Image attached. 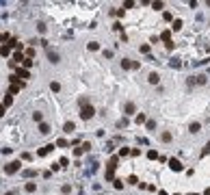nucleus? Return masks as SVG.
<instances>
[{"instance_id": "6e6d98bb", "label": "nucleus", "mask_w": 210, "mask_h": 195, "mask_svg": "<svg viewBox=\"0 0 210 195\" xmlns=\"http://www.w3.org/2000/svg\"><path fill=\"white\" fill-rule=\"evenodd\" d=\"M4 113H7V106H2V104H0V117H2Z\"/></svg>"}, {"instance_id": "393cba45", "label": "nucleus", "mask_w": 210, "mask_h": 195, "mask_svg": "<svg viewBox=\"0 0 210 195\" xmlns=\"http://www.w3.org/2000/svg\"><path fill=\"white\" fill-rule=\"evenodd\" d=\"M145 156H147L150 160H158V156H160V154H158V150H147V154H145Z\"/></svg>"}, {"instance_id": "20e7f679", "label": "nucleus", "mask_w": 210, "mask_h": 195, "mask_svg": "<svg viewBox=\"0 0 210 195\" xmlns=\"http://www.w3.org/2000/svg\"><path fill=\"white\" fill-rule=\"evenodd\" d=\"M139 111H136V104L132 102V100H128V102H124V117H134Z\"/></svg>"}, {"instance_id": "f257e3e1", "label": "nucleus", "mask_w": 210, "mask_h": 195, "mask_svg": "<svg viewBox=\"0 0 210 195\" xmlns=\"http://www.w3.org/2000/svg\"><path fill=\"white\" fill-rule=\"evenodd\" d=\"M119 67H122L124 72H134V69H141V61H132L130 56H124V59L119 61Z\"/></svg>"}, {"instance_id": "0eeeda50", "label": "nucleus", "mask_w": 210, "mask_h": 195, "mask_svg": "<svg viewBox=\"0 0 210 195\" xmlns=\"http://www.w3.org/2000/svg\"><path fill=\"white\" fill-rule=\"evenodd\" d=\"M45 56H48V61H50L52 65H59V63H61V54H59L56 50H50V48H48Z\"/></svg>"}, {"instance_id": "7ed1b4c3", "label": "nucleus", "mask_w": 210, "mask_h": 195, "mask_svg": "<svg viewBox=\"0 0 210 195\" xmlns=\"http://www.w3.org/2000/svg\"><path fill=\"white\" fill-rule=\"evenodd\" d=\"M17 171H22V160H9V163L4 165V174H7V176H13V174H17Z\"/></svg>"}, {"instance_id": "9b49d317", "label": "nucleus", "mask_w": 210, "mask_h": 195, "mask_svg": "<svg viewBox=\"0 0 210 195\" xmlns=\"http://www.w3.org/2000/svg\"><path fill=\"white\" fill-rule=\"evenodd\" d=\"M189 132H191V135H199V132H202V121H199V119L191 121V124H189Z\"/></svg>"}, {"instance_id": "680f3d73", "label": "nucleus", "mask_w": 210, "mask_h": 195, "mask_svg": "<svg viewBox=\"0 0 210 195\" xmlns=\"http://www.w3.org/2000/svg\"><path fill=\"white\" fill-rule=\"evenodd\" d=\"M173 195H182V193H173Z\"/></svg>"}, {"instance_id": "aec40b11", "label": "nucleus", "mask_w": 210, "mask_h": 195, "mask_svg": "<svg viewBox=\"0 0 210 195\" xmlns=\"http://www.w3.org/2000/svg\"><path fill=\"white\" fill-rule=\"evenodd\" d=\"M124 187H126V182H124L122 178H115V180H113V189H115V191H122Z\"/></svg>"}, {"instance_id": "13d9d810", "label": "nucleus", "mask_w": 210, "mask_h": 195, "mask_svg": "<svg viewBox=\"0 0 210 195\" xmlns=\"http://www.w3.org/2000/svg\"><path fill=\"white\" fill-rule=\"evenodd\" d=\"M158 195H169L167 191H163V189H160V191H158Z\"/></svg>"}, {"instance_id": "f704fd0d", "label": "nucleus", "mask_w": 210, "mask_h": 195, "mask_svg": "<svg viewBox=\"0 0 210 195\" xmlns=\"http://www.w3.org/2000/svg\"><path fill=\"white\" fill-rule=\"evenodd\" d=\"M61 193H63V195H69V193H72V184H69V182H65V184L61 187Z\"/></svg>"}, {"instance_id": "7c9ffc66", "label": "nucleus", "mask_w": 210, "mask_h": 195, "mask_svg": "<svg viewBox=\"0 0 210 195\" xmlns=\"http://www.w3.org/2000/svg\"><path fill=\"white\" fill-rule=\"evenodd\" d=\"M102 56H104V59L108 61V59H113V56H115V52H113L111 48H104V50H102Z\"/></svg>"}, {"instance_id": "dca6fc26", "label": "nucleus", "mask_w": 210, "mask_h": 195, "mask_svg": "<svg viewBox=\"0 0 210 195\" xmlns=\"http://www.w3.org/2000/svg\"><path fill=\"white\" fill-rule=\"evenodd\" d=\"M50 152H54V143H48V145H43L41 150H37V156H48Z\"/></svg>"}, {"instance_id": "58836bf2", "label": "nucleus", "mask_w": 210, "mask_h": 195, "mask_svg": "<svg viewBox=\"0 0 210 195\" xmlns=\"http://www.w3.org/2000/svg\"><path fill=\"white\" fill-rule=\"evenodd\" d=\"M163 20H165V22H173L175 17H173V15H171L169 11H163Z\"/></svg>"}, {"instance_id": "423d86ee", "label": "nucleus", "mask_w": 210, "mask_h": 195, "mask_svg": "<svg viewBox=\"0 0 210 195\" xmlns=\"http://www.w3.org/2000/svg\"><path fill=\"white\" fill-rule=\"evenodd\" d=\"M158 141L165 143V145H169V143L173 141V132H171V130H160V132H158Z\"/></svg>"}, {"instance_id": "1a4fd4ad", "label": "nucleus", "mask_w": 210, "mask_h": 195, "mask_svg": "<svg viewBox=\"0 0 210 195\" xmlns=\"http://www.w3.org/2000/svg\"><path fill=\"white\" fill-rule=\"evenodd\" d=\"M15 76H17V78L24 83V80H28V78H31V69H24V67L20 65V67L15 69Z\"/></svg>"}, {"instance_id": "052dcab7", "label": "nucleus", "mask_w": 210, "mask_h": 195, "mask_svg": "<svg viewBox=\"0 0 210 195\" xmlns=\"http://www.w3.org/2000/svg\"><path fill=\"white\" fill-rule=\"evenodd\" d=\"M186 195H202V193H186Z\"/></svg>"}, {"instance_id": "cd10ccee", "label": "nucleus", "mask_w": 210, "mask_h": 195, "mask_svg": "<svg viewBox=\"0 0 210 195\" xmlns=\"http://www.w3.org/2000/svg\"><path fill=\"white\" fill-rule=\"evenodd\" d=\"M150 7H152L154 11H165V2H160V0H158V2H152Z\"/></svg>"}, {"instance_id": "b1692460", "label": "nucleus", "mask_w": 210, "mask_h": 195, "mask_svg": "<svg viewBox=\"0 0 210 195\" xmlns=\"http://www.w3.org/2000/svg\"><path fill=\"white\" fill-rule=\"evenodd\" d=\"M50 91H52V93H59V91H61V83H59V80H52V83H50Z\"/></svg>"}, {"instance_id": "412c9836", "label": "nucleus", "mask_w": 210, "mask_h": 195, "mask_svg": "<svg viewBox=\"0 0 210 195\" xmlns=\"http://www.w3.org/2000/svg\"><path fill=\"white\" fill-rule=\"evenodd\" d=\"M130 152H132V150H130V147H128V145H124V147H119V152H117V156H119V158H128V156H130Z\"/></svg>"}, {"instance_id": "f8f14e48", "label": "nucleus", "mask_w": 210, "mask_h": 195, "mask_svg": "<svg viewBox=\"0 0 210 195\" xmlns=\"http://www.w3.org/2000/svg\"><path fill=\"white\" fill-rule=\"evenodd\" d=\"M20 176H22L24 180H33V178L37 176V169H33V167H28V169H22V171H20Z\"/></svg>"}, {"instance_id": "4d7b16f0", "label": "nucleus", "mask_w": 210, "mask_h": 195, "mask_svg": "<svg viewBox=\"0 0 210 195\" xmlns=\"http://www.w3.org/2000/svg\"><path fill=\"white\" fill-rule=\"evenodd\" d=\"M202 195H210V187H206V189L202 191Z\"/></svg>"}, {"instance_id": "5fc2aeb1", "label": "nucleus", "mask_w": 210, "mask_h": 195, "mask_svg": "<svg viewBox=\"0 0 210 195\" xmlns=\"http://www.w3.org/2000/svg\"><path fill=\"white\" fill-rule=\"evenodd\" d=\"M115 150V143H106V152H113Z\"/></svg>"}, {"instance_id": "72a5a7b5", "label": "nucleus", "mask_w": 210, "mask_h": 195, "mask_svg": "<svg viewBox=\"0 0 210 195\" xmlns=\"http://www.w3.org/2000/svg\"><path fill=\"white\" fill-rule=\"evenodd\" d=\"M208 154H210V139L206 141V145H204V150H202V154H199V156H202V158H206Z\"/></svg>"}, {"instance_id": "4468645a", "label": "nucleus", "mask_w": 210, "mask_h": 195, "mask_svg": "<svg viewBox=\"0 0 210 195\" xmlns=\"http://www.w3.org/2000/svg\"><path fill=\"white\" fill-rule=\"evenodd\" d=\"M63 132H65V135H74V132H76V124H74V121H65V124H63Z\"/></svg>"}, {"instance_id": "2f4dec72", "label": "nucleus", "mask_w": 210, "mask_h": 195, "mask_svg": "<svg viewBox=\"0 0 210 195\" xmlns=\"http://www.w3.org/2000/svg\"><path fill=\"white\" fill-rule=\"evenodd\" d=\"M150 50H152L150 44H141V46H139V52H141V54H150Z\"/></svg>"}, {"instance_id": "37998d69", "label": "nucleus", "mask_w": 210, "mask_h": 195, "mask_svg": "<svg viewBox=\"0 0 210 195\" xmlns=\"http://www.w3.org/2000/svg\"><path fill=\"white\" fill-rule=\"evenodd\" d=\"M165 48H167V52H173V50H175V41L171 39L169 44H165Z\"/></svg>"}, {"instance_id": "473e14b6", "label": "nucleus", "mask_w": 210, "mask_h": 195, "mask_svg": "<svg viewBox=\"0 0 210 195\" xmlns=\"http://www.w3.org/2000/svg\"><path fill=\"white\" fill-rule=\"evenodd\" d=\"M33 65H35V59H24V63H22V67H24V69H31Z\"/></svg>"}, {"instance_id": "c03bdc74", "label": "nucleus", "mask_w": 210, "mask_h": 195, "mask_svg": "<svg viewBox=\"0 0 210 195\" xmlns=\"http://www.w3.org/2000/svg\"><path fill=\"white\" fill-rule=\"evenodd\" d=\"M169 67H180V61H178V59H171V61H169Z\"/></svg>"}, {"instance_id": "603ef678", "label": "nucleus", "mask_w": 210, "mask_h": 195, "mask_svg": "<svg viewBox=\"0 0 210 195\" xmlns=\"http://www.w3.org/2000/svg\"><path fill=\"white\" fill-rule=\"evenodd\" d=\"M83 154H84V152L80 150V147H74V156H83Z\"/></svg>"}, {"instance_id": "5701e85b", "label": "nucleus", "mask_w": 210, "mask_h": 195, "mask_svg": "<svg viewBox=\"0 0 210 195\" xmlns=\"http://www.w3.org/2000/svg\"><path fill=\"white\" fill-rule=\"evenodd\" d=\"M87 50H89V52H98V50H100V41H89V44H87Z\"/></svg>"}, {"instance_id": "a19ab883", "label": "nucleus", "mask_w": 210, "mask_h": 195, "mask_svg": "<svg viewBox=\"0 0 210 195\" xmlns=\"http://www.w3.org/2000/svg\"><path fill=\"white\" fill-rule=\"evenodd\" d=\"M113 31H115V33H124V26H122V22H115V24H113Z\"/></svg>"}, {"instance_id": "6e6552de", "label": "nucleus", "mask_w": 210, "mask_h": 195, "mask_svg": "<svg viewBox=\"0 0 210 195\" xmlns=\"http://www.w3.org/2000/svg\"><path fill=\"white\" fill-rule=\"evenodd\" d=\"M147 83L154 85V87H158V85H160V74H158L156 69H152V72L147 74Z\"/></svg>"}, {"instance_id": "bf43d9fd", "label": "nucleus", "mask_w": 210, "mask_h": 195, "mask_svg": "<svg viewBox=\"0 0 210 195\" xmlns=\"http://www.w3.org/2000/svg\"><path fill=\"white\" fill-rule=\"evenodd\" d=\"M4 195H15V191H7V193H4Z\"/></svg>"}, {"instance_id": "ddd939ff", "label": "nucleus", "mask_w": 210, "mask_h": 195, "mask_svg": "<svg viewBox=\"0 0 210 195\" xmlns=\"http://www.w3.org/2000/svg\"><path fill=\"white\" fill-rule=\"evenodd\" d=\"M147 119H150V117H147L145 113H136V115H134V124H136V126H145Z\"/></svg>"}, {"instance_id": "c756f323", "label": "nucleus", "mask_w": 210, "mask_h": 195, "mask_svg": "<svg viewBox=\"0 0 210 195\" xmlns=\"http://www.w3.org/2000/svg\"><path fill=\"white\" fill-rule=\"evenodd\" d=\"M128 184H132V187H139V182H141V180H139V178H136V176H134V174H132V176H128V180H126Z\"/></svg>"}, {"instance_id": "09e8293b", "label": "nucleus", "mask_w": 210, "mask_h": 195, "mask_svg": "<svg viewBox=\"0 0 210 195\" xmlns=\"http://www.w3.org/2000/svg\"><path fill=\"white\" fill-rule=\"evenodd\" d=\"M139 154H141V150H139V147H132V152H130V156H139Z\"/></svg>"}, {"instance_id": "a211bd4d", "label": "nucleus", "mask_w": 210, "mask_h": 195, "mask_svg": "<svg viewBox=\"0 0 210 195\" xmlns=\"http://www.w3.org/2000/svg\"><path fill=\"white\" fill-rule=\"evenodd\" d=\"M158 39L165 41V44H169V41H171V28H169V31H163V33L158 35Z\"/></svg>"}, {"instance_id": "4be33fe9", "label": "nucleus", "mask_w": 210, "mask_h": 195, "mask_svg": "<svg viewBox=\"0 0 210 195\" xmlns=\"http://www.w3.org/2000/svg\"><path fill=\"white\" fill-rule=\"evenodd\" d=\"M0 54H2V56H11V46H9V44H2V46H0Z\"/></svg>"}, {"instance_id": "f03ea898", "label": "nucleus", "mask_w": 210, "mask_h": 195, "mask_svg": "<svg viewBox=\"0 0 210 195\" xmlns=\"http://www.w3.org/2000/svg\"><path fill=\"white\" fill-rule=\"evenodd\" d=\"M78 115H80V119H83V121H89V119H93V117L98 115V111H95V106H93V104H89V106H83V108L78 111Z\"/></svg>"}, {"instance_id": "e2e57ef3", "label": "nucleus", "mask_w": 210, "mask_h": 195, "mask_svg": "<svg viewBox=\"0 0 210 195\" xmlns=\"http://www.w3.org/2000/svg\"><path fill=\"white\" fill-rule=\"evenodd\" d=\"M208 26H210V22H208Z\"/></svg>"}, {"instance_id": "de8ad7c7", "label": "nucleus", "mask_w": 210, "mask_h": 195, "mask_svg": "<svg viewBox=\"0 0 210 195\" xmlns=\"http://www.w3.org/2000/svg\"><path fill=\"white\" fill-rule=\"evenodd\" d=\"M158 41H160V39H158L156 35H152V37H150V46H152V44H158Z\"/></svg>"}, {"instance_id": "c85d7f7f", "label": "nucleus", "mask_w": 210, "mask_h": 195, "mask_svg": "<svg viewBox=\"0 0 210 195\" xmlns=\"http://www.w3.org/2000/svg\"><path fill=\"white\" fill-rule=\"evenodd\" d=\"M145 130L154 132V130H156V119H147V124H145Z\"/></svg>"}, {"instance_id": "c9c22d12", "label": "nucleus", "mask_w": 210, "mask_h": 195, "mask_svg": "<svg viewBox=\"0 0 210 195\" xmlns=\"http://www.w3.org/2000/svg\"><path fill=\"white\" fill-rule=\"evenodd\" d=\"M11 104H13V96H9V93H7V96H4V102H2V106H7V108H9Z\"/></svg>"}, {"instance_id": "ea45409f", "label": "nucleus", "mask_w": 210, "mask_h": 195, "mask_svg": "<svg viewBox=\"0 0 210 195\" xmlns=\"http://www.w3.org/2000/svg\"><path fill=\"white\" fill-rule=\"evenodd\" d=\"M56 145L59 147H69V141H67V139H56Z\"/></svg>"}, {"instance_id": "39448f33", "label": "nucleus", "mask_w": 210, "mask_h": 195, "mask_svg": "<svg viewBox=\"0 0 210 195\" xmlns=\"http://www.w3.org/2000/svg\"><path fill=\"white\" fill-rule=\"evenodd\" d=\"M169 169H171L173 174H182V171H184V165H182L180 158H169Z\"/></svg>"}, {"instance_id": "49530a36", "label": "nucleus", "mask_w": 210, "mask_h": 195, "mask_svg": "<svg viewBox=\"0 0 210 195\" xmlns=\"http://www.w3.org/2000/svg\"><path fill=\"white\" fill-rule=\"evenodd\" d=\"M80 150H83V152H89V150H91V143H80Z\"/></svg>"}, {"instance_id": "6ab92c4d", "label": "nucleus", "mask_w": 210, "mask_h": 195, "mask_svg": "<svg viewBox=\"0 0 210 195\" xmlns=\"http://www.w3.org/2000/svg\"><path fill=\"white\" fill-rule=\"evenodd\" d=\"M206 83H208V76H206V74L195 76V85H197V87H202V85H206Z\"/></svg>"}, {"instance_id": "a878e982", "label": "nucleus", "mask_w": 210, "mask_h": 195, "mask_svg": "<svg viewBox=\"0 0 210 195\" xmlns=\"http://www.w3.org/2000/svg\"><path fill=\"white\" fill-rule=\"evenodd\" d=\"M89 104H91V100H89L87 96H80V98H78V108H83V106H89Z\"/></svg>"}, {"instance_id": "79ce46f5", "label": "nucleus", "mask_w": 210, "mask_h": 195, "mask_svg": "<svg viewBox=\"0 0 210 195\" xmlns=\"http://www.w3.org/2000/svg\"><path fill=\"white\" fill-rule=\"evenodd\" d=\"M186 87H197V85H195V76H189V78H186Z\"/></svg>"}, {"instance_id": "3c124183", "label": "nucleus", "mask_w": 210, "mask_h": 195, "mask_svg": "<svg viewBox=\"0 0 210 195\" xmlns=\"http://www.w3.org/2000/svg\"><path fill=\"white\" fill-rule=\"evenodd\" d=\"M7 39H9V35H4V33H0V46H2V44H4Z\"/></svg>"}, {"instance_id": "a18cd8bd", "label": "nucleus", "mask_w": 210, "mask_h": 195, "mask_svg": "<svg viewBox=\"0 0 210 195\" xmlns=\"http://www.w3.org/2000/svg\"><path fill=\"white\" fill-rule=\"evenodd\" d=\"M59 165H61V167H65V165H69V158H67V156H63V158L59 160Z\"/></svg>"}, {"instance_id": "f3484780", "label": "nucleus", "mask_w": 210, "mask_h": 195, "mask_svg": "<svg viewBox=\"0 0 210 195\" xmlns=\"http://www.w3.org/2000/svg\"><path fill=\"white\" fill-rule=\"evenodd\" d=\"M37 130H39V135H50V132H52L50 124H45V121H41V124L37 126Z\"/></svg>"}, {"instance_id": "e433bc0d", "label": "nucleus", "mask_w": 210, "mask_h": 195, "mask_svg": "<svg viewBox=\"0 0 210 195\" xmlns=\"http://www.w3.org/2000/svg\"><path fill=\"white\" fill-rule=\"evenodd\" d=\"M45 31H48L45 24H43V22H37V33H39V35H45Z\"/></svg>"}, {"instance_id": "9d476101", "label": "nucleus", "mask_w": 210, "mask_h": 195, "mask_svg": "<svg viewBox=\"0 0 210 195\" xmlns=\"http://www.w3.org/2000/svg\"><path fill=\"white\" fill-rule=\"evenodd\" d=\"M184 28V20L182 17H175L173 22H171V33H180Z\"/></svg>"}, {"instance_id": "4c0bfd02", "label": "nucleus", "mask_w": 210, "mask_h": 195, "mask_svg": "<svg viewBox=\"0 0 210 195\" xmlns=\"http://www.w3.org/2000/svg\"><path fill=\"white\" fill-rule=\"evenodd\" d=\"M134 7H136V2H134V0H128V2H124V7H122V9L126 11V9H134Z\"/></svg>"}, {"instance_id": "864d4df0", "label": "nucleus", "mask_w": 210, "mask_h": 195, "mask_svg": "<svg viewBox=\"0 0 210 195\" xmlns=\"http://www.w3.org/2000/svg\"><path fill=\"white\" fill-rule=\"evenodd\" d=\"M197 4H199L197 0H191V2H189V7H191V9H197Z\"/></svg>"}, {"instance_id": "2eb2a0df", "label": "nucleus", "mask_w": 210, "mask_h": 195, "mask_svg": "<svg viewBox=\"0 0 210 195\" xmlns=\"http://www.w3.org/2000/svg\"><path fill=\"white\" fill-rule=\"evenodd\" d=\"M24 191H26V193H37V182H35V180H26Z\"/></svg>"}, {"instance_id": "8fccbe9b", "label": "nucleus", "mask_w": 210, "mask_h": 195, "mask_svg": "<svg viewBox=\"0 0 210 195\" xmlns=\"http://www.w3.org/2000/svg\"><path fill=\"white\" fill-rule=\"evenodd\" d=\"M59 169H61V165H59V163H54V165H50V171H59Z\"/></svg>"}, {"instance_id": "bb28decb", "label": "nucleus", "mask_w": 210, "mask_h": 195, "mask_svg": "<svg viewBox=\"0 0 210 195\" xmlns=\"http://www.w3.org/2000/svg\"><path fill=\"white\" fill-rule=\"evenodd\" d=\"M33 121H35V124H41L43 121V113L41 111H35V113H33Z\"/></svg>"}]
</instances>
